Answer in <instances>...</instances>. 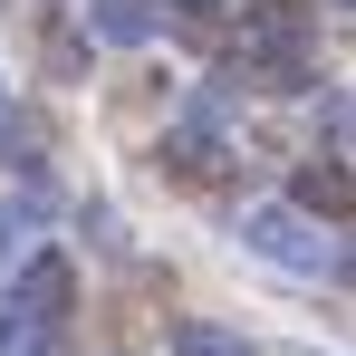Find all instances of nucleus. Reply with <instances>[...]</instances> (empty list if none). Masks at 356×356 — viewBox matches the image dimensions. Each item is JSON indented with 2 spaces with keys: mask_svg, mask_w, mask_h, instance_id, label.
I'll return each mask as SVG.
<instances>
[{
  "mask_svg": "<svg viewBox=\"0 0 356 356\" xmlns=\"http://www.w3.org/2000/svg\"><path fill=\"white\" fill-rule=\"evenodd\" d=\"M298 212H318V222H327V232H337V222H347V164H337V154H327V164H308V174H298Z\"/></svg>",
  "mask_w": 356,
  "mask_h": 356,
  "instance_id": "20e7f679",
  "label": "nucleus"
},
{
  "mask_svg": "<svg viewBox=\"0 0 356 356\" xmlns=\"http://www.w3.org/2000/svg\"><path fill=\"white\" fill-rule=\"evenodd\" d=\"M10 164L39 174V125H29V116H0V174H10Z\"/></svg>",
  "mask_w": 356,
  "mask_h": 356,
  "instance_id": "39448f33",
  "label": "nucleus"
},
{
  "mask_svg": "<svg viewBox=\"0 0 356 356\" xmlns=\"http://www.w3.org/2000/svg\"><path fill=\"white\" fill-rule=\"evenodd\" d=\"M174 356H241V347L212 327V318H183V327H174Z\"/></svg>",
  "mask_w": 356,
  "mask_h": 356,
  "instance_id": "0eeeda50",
  "label": "nucleus"
},
{
  "mask_svg": "<svg viewBox=\"0 0 356 356\" xmlns=\"http://www.w3.org/2000/svg\"><path fill=\"white\" fill-rule=\"evenodd\" d=\"M116 356H125V347H116Z\"/></svg>",
  "mask_w": 356,
  "mask_h": 356,
  "instance_id": "1a4fd4ad",
  "label": "nucleus"
},
{
  "mask_svg": "<svg viewBox=\"0 0 356 356\" xmlns=\"http://www.w3.org/2000/svg\"><path fill=\"white\" fill-rule=\"evenodd\" d=\"M29 232H39V202H0V260H29Z\"/></svg>",
  "mask_w": 356,
  "mask_h": 356,
  "instance_id": "423d86ee",
  "label": "nucleus"
},
{
  "mask_svg": "<svg viewBox=\"0 0 356 356\" xmlns=\"http://www.w3.org/2000/svg\"><path fill=\"white\" fill-rule=\"evenodd\" d=\"M77 19H87V39H106V49H145V39H154V0H77Z\"/></svg>",
  "mask_w": 356,
  "mask_h": 356,
  "instance_id": "7ed1b4c3",
  "label": "nucleus"
},
{
  "mask_svg": "<svg viewBox=\"0 0 356 356\" xmlns=\"http://www.w3.org/2000/svg\"><path fill=\"white\" fill-rule=\"evenodd\" d=\"M174 10H193V19H212V10H222V0H174Z\"/></svg>",
  "mask_w": 356,
  "mask_h": 356,
  "instance_id": "6e6552de",
  "label": "nucleus"
},
{
  "mask_svg": "<svg viewBox=\"0 0 356 356\" xmlns=\"http://www.w3.org/2000/svg\"><path fill=\"white\" fill-rule=\"evenodd\" d=\"M67 298H77V270H67L58 250H29V260H19V289H10V308H19L29 327H58V318H67Z\"/></svg>",
  "mask_w": 356,
  "mask_h": 356,
  "instance_id": "f03ea898",
  "label": "nucleus"
},
{
  "mask_svg": "<svg viewBox=\"0 0 356 356\" xmlns=\"http://www.w3.org/2000/svg\"><path fill=\"white\" fill-rule=\"evenodd\" d=\"M241 250H260V260H280V270H337V241L318 232L298 202H260V212H241Z\"/></svg>",
  "mask_w": 356,
  "mask_h": 356,
  "instance_id": "f257e3e1",
  "label": "nucleus"
}]
</instances>
